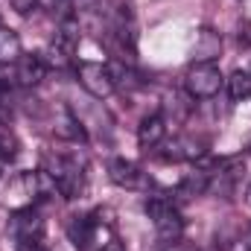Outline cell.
<instances>
[{
	"label": "cell",
	"mask_w": 251,
	"mask_h": 251,
	"mask_svg": "<svg viewBox=\"0 0 251 251\" xmlns=\"http://www.w3.org/2000/svg\"><path fill=\"white\" fill-rule=\"evenodd\" d=\"M44 170L56 181L59 196H64V199L82 196L88 173H85V161H79V155H64V152H56L53 155L50 152V155H44Z\"/></svg>",
	"instance_id": "obj_1"
},
{
	"label": "cell",
	"mask_w": 251,
	"mask_h": 251,
	"mask_svg": "<svg viewBox=\"0 0 251 251\" xmlns=\"http://www.w3.org/2000/svg\"><path fill=\"white\" fill-rule=\"evenodd\" d=\"M143 210L149 213V219H152V225H155V234H158V240H161L164 246H173V243H178V240L184 237V219H181L178 207H176L170 199H164V196H149V199L143 201Z\"/></svg>",
	"instance_id": "obj_2"
},
{
	"label": "cell",
	"mask_w": 251,
	"mask_h": 251,
	"mask_svg": "<svg viewBox=\"0 0 251 251\" xmlns=\"http://www.w3.org/2000/svg\"><path fill=\"white\" fill-rule=\"evenodd\" d=\"M225 76L216 62H193L184 73V88L193 100H210L222 91Z\"/></svg>",
	"instance_id": "obj_3"
},
{
	"label": "cell",
	"mask_w": 251,
	"mask_h": 251,
	"mask_svg": "<svg viewBox=\"0 0 251 251\" xmlns=\"http://www.w3.org/2000/svg\"><path fill=\"white\" fill-rule=\"evenodd\" d=\"M73 67H76L79 85H82L94 100H108V97L117 91L108 64H102V62H76Z\"/></svg>",
	"instance_id": "obj_4"
},
{
	"label": "cell",
	"mask_w": 251,
	"mask_h": 251,
	"mask_svg": "<svg viewBox=\"0 0 251 251\" xmlns=\"http://www.w3.org/2000/svg\"><path fill=\"white\" fill-rule=\"evenodd\" d=\"M12 231H15L18 243H41V237H44V219H41V213L32 204L21 207L12 216Z\"/></svg>",
	"instance_id": "obj_5"
},
{
	"label": "cell",
	"mask_w": 251,
	"mask_h": 251,
	"mask_svg": "<svg viewBox=\"0 0 251 251\" xmlns=\"http://www.w3.org/2000/svg\"><path fill=\"white\" fill-rule=\"evenodd\" d=\"M108 178H111L117 187H126V190H140L146 184L143 170H140L134 161H128V158H111V164H108Z\"/></svg>",
	"instance_id": "obj_6"
},
{
	"label": "cell",
	"mask_w": 251,
	"mask_h": 251,
	"mask_svg": "<svg viewBox=\"0 0 251 251\" xmlns=\"http://www.w3.org/2000/svg\"><path fill=\"white\" fill-rule=\"evenodd\" d=\"M204 155H207V140H204V137H193V134L176 137V140L167 146V152H164L167 161H199V158H204Z\"/></svg>",
	"instance_id": "obj_7"
},
{
	"label": "cell",
	"mask_w": 251,
	"mask_h": 251,
	"mask_svg": "<svg viewBox=\"0 0 251 251\" xmlns=\"http://www.w3.org/2000/svg\"><path fill=\"white\" fill-rule=\"evenodd\" d=\"M44 76H47V62H44V56L29 53V56H21L18 64H15V82H18L21 88H35V85L44 82Z\"/></svg>",
	"instance_id": "obj_8"
},
{
	"label": "cell",
	"mask_w": 251,
	"mask_h": 251,
	"mask_svg": "<svg viewBox=\"0 0 251 251\" xmlns=\"http://www.w3.org/2000/svg\"><path fill=\"white\" fill-rule=\"evenodd\" d=\"M167 120L161 117V114H149V117H143L140 126H137V143H140V149H155L164 137H167Z\"/></svg>",
	"instance_id": "obj_9"
},
{
	"label": "cell",
	"mask_w": 251,
	"mask_h": 251,
	"mask_svg": "<svg viewBox=\"0 0 251 251\" xmlns=\"http://www.w3.org/2000/svg\"><path fill=\"white\" fill-rule=\"evenodd\" d=\"M222 56V35L213 29H199L196 47H193V62H216Z\"/></svg>",
	"instance_id": "obj_10"
},
{
	"label": "cell",
	"mask_w": 251,
	"mask_h": 251,
	"mask_svg": "<svg viewBox=\"0 0 251 251\" xmlns=\"http://www.w3.org/2000/svg\"><path fill=\"white\" fill-rule=\"evenodd\" d=\"M21 56H24L21 35L9 26H0V64H18Z\"/></svg>",
	"instance_id": "obj_11"
},
{
	"label": "cell",
	"mask_w": 251,
	"mask_h": 251,
	"mask_svg": "<svg viewBox=\"0 0 251 251\" xmlns=\"http://www.w3.org/2000/svg\"><path fill=\"white\" fill-rule=\"evenodd\" d=\"M207 184H210V167H201V170H193V173H187L181 178L178 193L181 196H204Z\"/></svg>",
	"instance_id": "obj_12"
},
{
	"label": "cell",
	"mask_w": 251,
	"mask_h": 251,
	"mask_svg": "<svg viewBox=\"0 0 251 251\" xmlns=\"http://www.w3.org/2000/svg\"><path fill=\"white\" fill-rule=\"evenodd\" d=\"M225 85H228V94H231L234 102H246V100H251V73H246V70H234V73L225 79Z\"/></svg>",
	"instance_id": "obj_13"
},
{
	"label": "cell",
	"mask_w": 251,
	"mask_h": 251,
	"mask_svg": "<svg viewBox=\"0 0 251 251\" xmlns=\"http://www.w3.org/2000/svg\"><path fill=\"white\" fill-rule=\"evenodd\" d=\"M18 155V140L9 134V128H0V161H12Z\"/></svg>",
	"instance_id": "obj_14"
},
{
	"label": "cell",
	"mask_w": 251,
	"mask_h": 251,
	"mask_svg": "<svg viewBox=\"0 0 251 251\" xmlns=\"http://www.w3.org/2000/svg\"><path fill=\"white\" fill-rule=\"evenodd\" d=\"M12 6H15L21 15H29V12L38 6V0H12Z\"/></svg>",
	"instance_id": "obj_15"
},
{
	"label": "cell",
	"mask_w": 251,
	"mask_h": 251,
	"mask_svg": "<svg viewBox=\"0 0 251 251\" xmlns=\"http://www.w3.org/2000/svg\"><path fill=\"white\" fill-rule=\"evenodd\" d=\"M97 251H126L123 246H120V240H117V237H114V240H111V243H105V246H102V249H97Z\"/></svg>",
	"instance_id": "obj_16"
},
{
	"label": "cell",
	"mask_w": 251,
	"mask_h": 251,
	"mask_svg": "<svg viewBox=\"0 0 251 251\" xmlns=\"http://www.w3.org/2000/svg\"><path fill=\"white\" fill-rule=\"evenodd\" d=\"M3 167H6V161H0V178H3Z\"/></svg>",
	"instance_id": "obj_17"
},
{
	"label": "cell",
	"mask_w": 251,
	"mask_h": 251,
	"mask_svg": "<svg viewBox=\"0 0 251 251\" xmlns=\"http://www.w3.org/2000/svg\"><path fill=\"white\" fill-rule=\"evenodd\" d=\"M0 26H3V24H0Z\"/></svg>",
	"instance_id": "obj_18"
}]
</instances>
